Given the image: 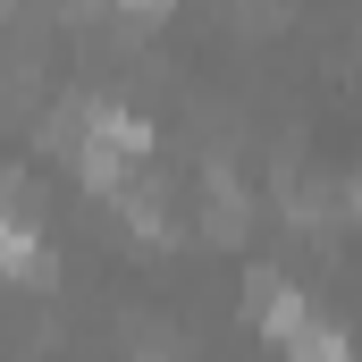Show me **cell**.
I'll return each mask as SVG.
<instances>
[{
	"label": "cell",
	"instance_id": "obj_1",
	"mask_svg": "<svg viewBox=\"0 0 362 362\" xmlns=\"http://www.w3.org/2000/svg\"><path fill=\"white\" fill-rule=\"evenodd\" d=\"M0 262L25 270V278H42V236H34L25 219H8V211H0Z\"/></svg>",
	"mask_w": 362,
	"mask_h": 362
}]
</instances>
